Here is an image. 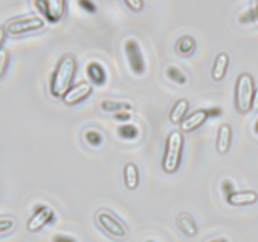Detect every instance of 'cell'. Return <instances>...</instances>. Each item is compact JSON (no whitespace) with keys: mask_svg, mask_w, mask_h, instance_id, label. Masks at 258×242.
<instances>
[{"mask_svg":"<svg viewBox=\"0 0 258 242\" xmlns=\"http://www.w3.org/2000/svg\"><path fill=\"white\" fill-rule=\"evenodd\" d=\"M76 70L77 60L72 54H66L60 58L50 78V93L54 97H63L70 90Z\"/></svg>","mask_w":258,"mask_h":242,"instance_id":"obj_1","label":"cell"},{"mask_svg":"<svg viewBox=\"0 0 258 242\" xmlns=\"http://www.w3.org/2000/svg\"><path fill=\"white\" fill-rule=\"evenodd\" d=\"M181 151H183V133L174 130L169 134L166 140L165 154L163 159V169L166 173H175L180 165Z\"/></svg>","mask_w":258,"mask_h":242,"instance_id":"obj_2","label":"cell"},{"mask_svg":"<svg viewBox=\"0 0 258 242\" xmlns=\"http://www.w3.org/2000/svg\"><path fill=\"white\" fill-rule=\"evenodd\" d=\"M254 82L249 73H242L237 78L236 106L239 112H247L252 108L254 95Z\"/></svg>","mask_w":258,"mask_h":242,"instance_id":"obj_3","label":"cell"},{"mask_svg":"<svg viewBox=\"0 0 258 242\" xmlns=\"http://www.w3.org/2000/svg\"><path fill=\"white\" fill-rule=\"evenodd\" d=\"M96 222L98 226L108 233L110 236L115 237L117 239H125L127 237L128 231L125 224L116 218L111 212L108 211H98L96 214Z\"/></svg>","mask_w":258,"mask_h":242,"instance_id":"obj_4","label":"cell"},{"mask_svg":"<svg viewBox=\"0 0 258 242\" xmlns=\"http://www.w3.org/2000/svg\"><path fill=\"white\" fill-rule=\"evenodd\" d=\"M44 20L39 17H24L12 19L5 24V32L12 35H19L23 33L33 32L43 28Z\"/></svg>","mask_w":258,"mask_h":242,"instance_id":"obj_5","label":"cell"},{"mask_svg":"<svg viewBox=\"0 0 258 242\" xmlns=\"http://www.w3.org/2000/svg\"><path fill=\"white\" fill-rule=\"evenodd\" d=\"M34 5L50 23H57L64 15L67 3L63 0H37Z\"/></svg>","mask_w":258,"mask_h":242,"instance_id":"obj_6","label":"cell"},{"mask_svg":"<svg viewBox=\"0 0 258 242\" xmlns=\"http://www.w3.org/2000/svg\"><path fill=\"white\" fill-rule=\"evenodd\" d=\"M125 53L134 73H136V75H143L145 72V62H144L140 45H139V43L135 39L126 40Z\"/></svg>","mask_w":258,"mask_h":242,"instance_id":"obj_7","label":"cell"},{"mask_svg":"<svg viewBox=\"0 0 258 242\" xmlns=\"http://www.w3.org/2000/svg\"><path fill=\"white\" fill-rule=\"evenodd\" d=\"M53 221H54V212L49 207L37 206L34 214L28 221L27 228L29 232H37L48 223H52Z\"/></svg>","mask_w":258,"mask_h":242,"instance_id":"obj_8","label":"cell"},{"mask_svg":"<svg viewBox=\"0 0 258 242\" xmlns=\"http://www.w3.org/2000/svg\"><path fill=\"white\" fill-rule=\"evenodd\" d=\"M93 87L90 82H83L77 83L73 87H71L70 90L66 92V95L63 96V102L66 105H76V103H80L82 102L83 100L88 97V96L92 93Z\"/></svg>","mask_w":258,"mask_h":242,"instance_id":"obj_9","label":"cell"},{"mask_svg":"<svg viewBox=\"0 0 258 242\" xmlns=\"http://www.w3.org/2000/svg\"><path fill=\"white\" fill-rule=\"evenodd\" d=\"M208 113L207 110H197L191 112L190 115L186 116L183 121L180 123V131L181 133H191V131L197 130L201 128L208 118Z\"/></svg>","mask_w":258,"mask_h":242,"instance_id":"obj_10","label":"cell"},{"mask_svg":"<svg viewBox=\"0 0 258 242\" xmlns=\"http://www.w3.org/2000/svg\"><path fill=\"white\" fill-rule=\"evenodd\" d=\"M258 194L254 191H241L231 193L227 196V201L232 206H246V204L256 203Z\"/></svg>","mask_w":258,"mask_h":242,"instance_id":"obj_11","label":"cell"},{"mask_svg":"<svg viewBox=\"0 0 258 242\" xmlns=\"http://www.w3.org/2000/svg\"><path fill=\"white\" fill-rule=\"evenodd\" d=\"M232 145V128L228 124H224L219 128L217 136V151L219 154H227Z\"/></svg>","mask_w":258,"mask_h":242,"instance_id":"obj_12","label":"cell"},{"mask_svg":"<svg viewBox=\"0 0 258 242\" xmlns=\"http://www.w3.org/2000/svg\"><path fill=\"white\" fill-rule=\"evenodd\" d=\"M229 66V57L226 53H219L214 60L213 70H212V77L214 81H221L226 76L227 70Z\"/></svg>","mask_w":258,"mask_h":242,"instance_id":"obj_13","label":"cell"},{"mask_svg":"<svg viewBox=\"0 0 258 242\" xmlns=\"http://www.w3.org/2000/svg\"><path fill=\"white\" fill-rule=\"evenodd\" d=\"M101 110L105 112H128L133 110V105L127 101L117 100H103L100 105Z\"/></svg>","mask_w":258,"mask_h":242,"instance_id":"obj_14","label":"cell"},{"mask_svg":"<svg viewBox=\"0 0 258 242\" xmlns=\"http://www.w3.org/2000/svg\"><path fill=\"white\" fill-rule=\"evenodd\" d=\"M87 75L90 80L97 86H102L106 82V80H107L105 68L98 62H91L87 66Z\"/></svg>","mask_w":258,"mask_h":242,"instance_id":"obj_15","label":"cell"},{"mask_svg":"<svg viewBox=\"0 0 258 242\" xmlns=\"http://www.w3.org/2000/svg\"><path fill=\"white\" fill-rule=\"evenodd\" d=\"M123 180L126 187L131 191L138 188L139 182H140V174H139L138 166L134 163H127L123 169Z\"/></svg>","mask_w":258,"mask_h":242,"instance_id":"obj_16","label":"cell"},{"mask_svg":"<svg viewBox=\"0 0 258 242\" xmlns=\"http://www.w3.org/2000/svg\"><path fill=\"white\" fill-rule=\"evenodd\" d=\"M176 223H178L179 229H180L184 234H186V236L189 237H194L197 234V232H198V227H197L194 219L186 213L178 216Z\"/></svg>","mask_w":258,"mask_h":242,"instance_id":"obj_17","label":"cell"},{"mask_svg":"<svg viewBox=\"0 0 258 242\" xmlns=\"http://www.w3.org/2000/svg\"><path fill=\"white\" fill-rule=\"evenodd\" d=\"M189 110V101L185 100V98H181V100L176 101L175 105L173 106L170 111V115H169V118L173 124L181 123V121L185 118L186 112Z\"/></svg>","mask_w":258,"mask_h":242,"instance_id":"obj_18","label":"cell"},{"mask_svg":"<svg viewBox=\"0 0 258 242\" xmlns=\"http://www.w3.org/2000/svg\"><path fill=\"white\" fill-rule=\"evenodd\" d=\"M197 43L196 39L190 35H184L176 43V50L181 55H189L196 50Z\"/></svg>","mask_w":258,"mask_h":242,"instance_id":"obj_19","label":"cell"},{"mask_svg":"<svg viewBox=\"0 0 258 242\" xmlns=\"http://www.w3.org/2000/svg\"><path fill=\"white\" fill-rule=\"evenodd\" d=\"M166 76H168L174 83H176V85L184 86L188 83V77H186V75L180 70V68L176 67V66H170V67H168V70H166Z\"/></svg>","mask_w":258,"mask_h":242,"instance_id":"obj_20","label":"cell"},{"mask_svg":"<svg viewBox=\"0 0 258 242\" xmlns=\"http://www.w3.org/2000/svg\"><path fill=\"white\" fill-rule=\"evenodd\" d=\"M118 135L123 139H136L139 135H140V130H139L138 126L133 125V124H126V125H122L118 128Z\"/></svg>","mask_w":258,"mask_h":242,"instance_id":"obj_21","label":"cell"},{"mask_svg":"<svg viewBox=\"0 0 258 242\" xmlns=\"http://www.w3.org/2000/svg\"><path fill=\"white\" fill-rule=\"evenodd\" d=\"M83 139H85L86 143L91 146H100L101 144H102V135H101L98 131L92 130V129L85 131Z\"/></svg>","mask_w":258,"mask_h":242,"instance_id":"obj_22","label":"cell"},{"mask_svg":"<svg viewBox=\"0 0 258 242\" xmlns=\"http://www.w3.org/2000/svg\"><path fill=\"white\" fill-rule=\"evenodd\" d=\"M10 60V52L7 48H2L0 49V78L5 75L7 72L8 65Z\"/></svg>","mask_w":258,"mask_h":242,"instance_id":"obj_23","label":"cell"},{"mask_svg":"<svg viewBox=\"0 0 258 242\" xmlns=\"http://www.w3.org/2000/svg\"><path fill=\"white\" fill-rule=\"evenodd\" d=\"M15 227V221L13 218H0V233L12 231Z\"/></svg>","mask_w":258,"mask_h":242,"instance_id":"obj_24","label":"cell"},{"mask_svg":"<svg viewBox=\"0 0 258 242\" xmlns=\"http://www.w3.org/2000/svg\"><path fill=\"white\" fill-rule=\"evenodd\" d=\"M125 4L130 8L133 12H141L144 8V3L141 0H125Z\"/></svg>","mask_w":258,"mask_h":242,"instance_id":"obj_25","label":"cell"},{"mask_svg":"<svg viewBox=\"0 0 258 242\" xmlns=\"http://www.w3.org/2000/svg\"><path fill=\"white\" fill-rule=\"evenodd\" d=\"M52 242H77L73 237L67 236V234H55L52 238Z\"/></svg>","mask_w":258,"mask_h":242,"instance_id":"obj_26","label":"cell"},{"mask_svg":"<svg viewBox=\"0 0 258 242\" xmlns=\"http://www.w3.org/2000/svg\"><path fill=\"white\" fill-rule=\"evenodd\" d=\"M80 5L86 10V12H88V13L96 12L95 4H93L92 2H90V0H82V2H80Z\"/></svg>","mask_w":258,"mask_h":242,"instance_id":"obj_27","label":"cell"},{"mask_svg":"<svg viewBox=\"0 0 258 242\" xmlns=\"http://www.w3.org/2000/svg\"><path fill=\"white\" fill-rule=\"evenodd\" d=\"M222 189H223V192L227 196H229V194L234 192L233 183H232L231 180H223V183H222Z\"/></svg>","mask_w":258,"mask_h":242,"instance_id":"obj_28","label":"cell"},{"mask_svg":"<svg viewBox=\"0 0 258 242\" xmlns=\"http://www.w3.org/2000/svg\"><path fill=\"white\" fill-rule=\"evenodd\" d=\"M115 118L117 121H128L131 118V113L130 112L115 113Z\"/></svg>","mask_w":258,"mask_h":242,"instance_id":"obj_29","label":"cell"},{"mask_svg":"<svg viewBox=\"0 0 258 242\" xmlns=\"http://www.w3.org/2000/svg\"><path fill=\"white\" fill-rule=\"evenodd\" d=\"M208 116H219L222 115V108L221 107H212L207 110Z\"/></svg>","mask_w":258,"mask_h":242,"instance_id":"obj_30","label":"cell"},{"mask_svg":"<svg viewBox=\"0 0 258 242\" xmlns=\"http://www.w3.org/2000/svg\"><path fill=\"white\" fill-rule=\"evenodd\" d=\"M252 108H253L254 111H258V88L254 91L253 100H252Z\"/></svg>","mask_w":258,"mask_h":242,"instance_id":"obj_31","label":"cell"},{"mask_svg":"<svg viewBox=\"0 0 258 242\" xmlns=\"http://www.w3.org/2000/svg\"><path fill=\"white\" fill-rule=\"evenodd\" d=\"M5 37H7V32H5V28L0 25V47H2V44L4 43Z\"/></svg>","mask_w":258,"mask_h":242,"instance_id":"obj_32","label":"cell"},{"mask_svg":"<svg viewBox=\"0 0 258 242\" xmlns=\"http://www.w3.org/2000/svg\"><path fill=\"white\" fill-rule=\"evenodd\" d=\"M207 242H229V239L227 237H214V238L208 239Z\"/></svg>","mask_w":258,"mask_h":242,"instance_id":"obj_33","label":"cell"},{"mask_svg":"<svg viewBox=\"0 0 258 242\" xmlns=\"http://www.w3.org/2000/svg\"><path fill=\"white\" fill-rule=\"evenodd\" d=\"M253 13H254V18H257V19H258V2L254 3V9H253Z\"/></svg>","mask_w":258,"mask_h":242,"instance_id":"obj_34","label":"cell"},{"mask_svg":"<svg viewBox=\"0 0 258 242\" xmlns=\"http://www.w3.org/2000/svg\"><path fill=\"white\" fill-rule=\"evenodd\" d=\"M254 131H256V133L258 134V117L256 120V124H254Z\"/></svg>","mask_w":258,"mask_h":242,"instance_id":"obj_35","label":"cell"},{"mask_svg":"<svg viewBox=\"0 0 258 242\" xmlns=\"http://www.w3.org/2000/svg\"><path fill=\"white\" fill-rule=\"evenodd\" d=\"M148 242H154V241H148Z\"/></svg>","mask_w":258,"mask_h":242,"instance_id":"obj_36","label":"cell"}]
</instances>
